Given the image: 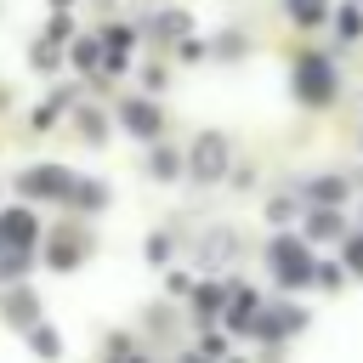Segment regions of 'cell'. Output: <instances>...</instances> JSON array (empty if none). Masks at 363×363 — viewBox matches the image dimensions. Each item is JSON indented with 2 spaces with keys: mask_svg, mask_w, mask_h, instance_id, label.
Instances as JSON below:
<instances>
[{
  "mask_svg": "<svg viewBox=\"0 0 363 363\" xmlns=\"http://www.w3.org/2000/svg\"><path fill=\"white\" fill-rule=\"evenodd\" d=\"M272 272H278V284H306L318 267L295 238H272Z\"/></svg>",
  "mask_w": 363,
  "mask_h": 363,
  "instance_id": "obj_1",
  "label": "cell"
},
{
  "mask_svg": "<svg viewBox=\"0 0 363 363\" xmlns=\"http://www.w3.org/2000/svg\"><path fill=\"white\" fill-rule=\"evenodd\" d=\"M295 91H301L306 102H323V96L335 91V68H329L323 57H301V62H295Z\"/></svg>",
  "mask_w": 363,
  "mask_h": 363,
  "instance_id": "obj_2",
  "label": "cell"
},
{
  "mask_svg": "<svg viewBox=\"0 0 363 363\" xmlns=\"http://www.w3.org/2000/svg\"><path fill=\"white\" fill-rule=\"evenodd\" d=\"M68 170H57V164H34V170H23L17 176V187L28 193V199H51V193H68Z\"/></svg>",
  "mask_w": 363,
  "mask_h": 363,
  "instance_id": "obj_3",
  "label": "cell"
},
{
  "mask_svg": "<svg viewBox=\"0 0 363 363\" xmlns=\"http://www.w3.org/2000/svg\"><path fill=\"white\" fill-rule=\"evenodd\" d=\"M227 170V142L221 136H199V147H193V176L199 182H216Z\"/></svg>",
  "mask_w": 363,
  "mask_h": 363,
  "instance_id": "obj_4",
  "label": "cell"
},
{
  "mask_svg": "<svg viewBox=\"0 0 363 363\" xmlns=\"http://www.w3.org/2000/svg\"><path fill=\"white\" fill-rule=\"evenodd\" d=\"M119 119H125V130H136V136H159V108H153V102H119Z\"/></svg>",
  "mask_w": 363,
  "mask_h": 363,
  "instance_id": "obj_5",
  "label": "cell"
},
{
  "mask_svg": "<svg viewBox=\"0 0 363 363\" xmlns=\"http://www.w3.org/2000/svg\"><path fill=\"white\" fill-rule=\"evenodd\" d=\"M0 238L28 250V244H34V216H28V210H6V216H0Z\"/></svg>",
  "mask_w": 363,
  "mask_h": 363,
  "instance_id": "obj_6",
  "label": "cell"
},
{
  "mask_svg": "<svg viewBox=\"0 0 363 363\" xmlns=\"http://www.w3.org/2000/svg\"><path fill=\"white\" fill-rule=\"evenodd\" d=\"M17 272H28V250L0 238V278H17Z\"/></svg>",
  "mask_w": 363,
  "mask_h": 363,
  "instance_id": "obj_7",
  "label": "cell"
},
{
  "mask_svg": "<svg viewBox=\"0 0 363 363\" xmlns=\"http://www.w3.org/2000/svg\"><path fill=\"white\" fill-rule=\"evenodd\" d=\"M306 199H312V204H335V199H346V187H340L335 176H318V182L306 187Z\"/></svg>",
  "mask_w": 363,
  "mask_h": 363,
  "instance_id": "obj_8",
  "label": "cell"
},
{
  "mask_svg": "<svg viewBox=\"0 0 363 363\" xmlns=\"http://www.w3.org/2000/svg\"><path fill=\"white\" fill-rule=\"evenodd\" d=\"M62 199H74L79 210H96L108 193H102V187H91V182H68V193H62Z\"/></svg>",
  "mask_w": 363,
  "mask_h": 363,
  "instance_id": "obj_9",
  "label": "cell"
},
{
  "mask_svg": "<svg viewBox=\"0 0 363 363\" xmlns=\"http://www.w3.org/2000/svg\"><path fill=\"white\" fill-rule=\"evenodd\" d=\"M255 312H261V306H255V295H238V301H233V318H227V323H233V329H250V323H255Z\"/></svg>",
  "mask_w": 363,
  "mask_h": 363,
  "instance_id": "obj_10",
  "label": "cell"
},
{
  "mask_svg": "<svg viewBox=\"0 0 363 363\" xmlns=\"http://www.w3.org/2000/svg\"><path fill=\"white\" fill-rule=\"evenodd\" d=\"M312 238H340V216L335 210H318L312 216Z\"/></svg>",
  "mask_w": 363,
  "mask_h": 363,
  "instance_id": "obj_11",
  "label": "cell"
},
{
  "mask_svg": "<svg viewBox=\"0 0 363 363\" xmlns=\"http://www.w3.org/2000/svg\"><path fill=\"white\" fill-rule=\"evenodd\" d=\"M6 312H11L17 323H28V318H34V295H28V289H23V295H11V301H6Z\"/></svg>",
  "mask_w": 363,
  "mask_h": 363,
  "instance_id": "obj_12",
  "label": "cell"
},
{
  "mask_svg": "<svg viewBox=\"0 0 363 363\" xmlns=\"http://www.w3.org/2000/svg\"><path fill=\"white\" fill-rule=\"evenodd\" d=\"M51 261H57V267H68V261H79V244H68V238H57V244H51Z\"/></svg>",
  "mask_w": 363,
  "mask_h": 363,
  "instance_id": "obj_13",
  "label": "cell"
},
{
  "mask_svg": "<svg viewBox=\"0 0 363 363\" xmlns=\"http://www.w3.org/2000/svg\"><path fill=\"white\" fill-rule=\"evenodd\" d=\"M289 11H295L301 23H312V17H323V0H289Z\"/></svg>",
  "mask_w": 363,
  "mask_h": 363,
  "instance_id": "obj_14",
  "label": "cell"
},
{
  "mask_svg": "<svg viewBox=\"0 0 363 363\" xmlns=\"http://www.w3.org/2000/svg\"><path fill=\"white\" fill-rule=\"evenodd\" d=\"M176 170H182V164H176V153H164V147H159V153H153V176H176Z\"/></svg>",
  "mask_w": 363,
  "mask_h": 363,
  "instance_id": "obj_15",
  "label": "cell"
},
{
  "mask_svg": "<svg viewBox=\"0 0 363 363\" xmlns=\"http://www.w3.org/2000/svg\"><path fill=\"white\" fill-rule=\"evenodd\" d=\"M335 23H340V34H346V40H352V34H357V28H363V17H357V11H340V17H335Z\"/></svg>",
  "mask_w": 363,
  "mask_h": 363,
  "instance_id": "obj_16",
  "label": "cell"
},
{
  "mask_svg": "<svg viewBox=\"0 0 363 363\" xmlns=\"http://www.w3.org/2000/svg\"><path fill=\"white\" fill-rule=\"evenodd\" d=\"M74 57H79L85 68H96V40H79V45H74Z\"/></svg>",
  "mask_w": 363,
  "mask_h": 363,
  "instance_id": "obj_17",
  "label": "cell"
},
{
  "mask_svg": "<svg viewBox=\"0 0 363 363\" xmlns=\"http://www.w3.org/2000/svg\"><path fill=\"white\" fill-rule=\"evenodd\" d=\"M216 306H221V289H199V318L216 312Z\"/></svg>",
  "mask_w": 363,
  "mask_h": 363,
  "instance_id": "obj_18",
  "label": "cell"
},
{
  "mask_svg": "<svg viewBox=\"0 0 363 363\" xmlns=\"http://www.w3.org/2000/svg\"><path fill=\"white\" fill-rule=\"evenodd\" d=\"M346 261H352V267L363 272V238H352V244H346Z\"/></svg>",
  "mask_w": 363,
  "mask_h": 363,
  "instance_id": "obj_19",
  "label": "cell"
}]
</instances>
